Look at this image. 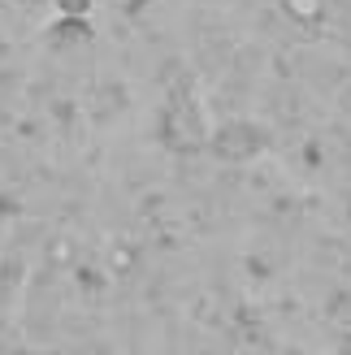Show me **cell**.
<instances>
[{
	"instance_id": "cell-1",
	"label": "cell",
	"mask_w": 351,
	"mask_h": 355,
	"mask_svg": "<svg viewBox=\"0 0 351 355\" xmlns=\"http://www.w3.org/2000/svg\"><path fill=\"white\" fill-rule=\"evenodd\" d=\"M265 126H256L248 117H234V121H221L217 130H208V148H213L217 161L225 165H248L265 152Z\"/></svg>"
},
{
	"instance_id": "cell-2",
	"label": "cell",
	"mask_w": 351,
	"mask_h": 355,
	"mask_svg": "<svg viewBox=\"0 0 351 355\" xmlns=\"http://www.w3.org/2000/svg\"><path fill=\"white\" fill-rule=\"evenodd\" d=\"M161 135H165V144L178 148V152L200 148L208 139V130H204V117L196 109V100H191V96H173L161 109Z\"/></svg>"
},
{
	"instance_id": "cell-3",
	"label": "cell",
	"mask_w": 351,
	"mask_h": 355,
	"mask_svg": "<svg viewBox=\"0 0 351 355\" xmlns=\"http://www.w3.org/2000/svg\"><path fill=\"white\" fill-rule=\"evenodd\" d=\"M87 35H92V22H87V17H61L57 13V22L48 26V44L65 48V44H83Z\"/></svg>"
},
{
	"instance_id": "cell-4",
	"label": "cell",
	"mask_w": 351,
	"mask_h": 355,
	"mask_svg": "<svg viewBox=\"0 0 351 355\" xmlns=\"http://www.w3.org/2000/svg\"><path fill=\"white\" fill-rule=\"evenodd\" d=\"M282 13L295 26H317V22H325L329 0H282Z\"/></svg>"
},
{
	"instance_id": "cell-5",
	"label": "cell",
	"mask_w": 351,
	"mask_h": 355,
	"mask_svg": "<svg viewBox=\"0 0 351 355\" xmlns=\"http://www.w3.org/2000/svg\"><path fill=\"white\" fill-rule=\"evenodd\" d=\"M52 9H57L61 17H92L96 0H52Z\"/></svg>"
}]
</instances>
